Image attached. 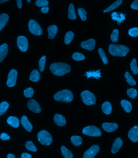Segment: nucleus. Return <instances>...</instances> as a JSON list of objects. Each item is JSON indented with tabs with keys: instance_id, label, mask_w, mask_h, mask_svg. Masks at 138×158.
I'll return each instance as SVG.
<instances>
[{
	"instance_id": "obj_33",
	"label": "nucleus",
	"mask_w": 138,
	"mask_h": 158,
	"mask_svg": "<svg viewBox=\"0 0 138 158\" xmlns=\"http://www.w3.org/2000/svg\"><path fill=\"white\" fill-rule=\"evenodd\" d=\"M127 94L129 98L131 99H135L136 98L138 95V92L137 90L133 88H131L128 89Z\"/></svg>"
},
{
	"instance_id": "obj_15",
	"label": "nucleus",
	"mask_w": 138,
	"mask_h": 158,
	"mask_svg": "<svg viewBox=\"0 0 138 158\" xmlns=\"http://www.w3.org/2000/svg\"><path fill=\"white\" fill-rule=\"evenodd\" d=\"M54 121L55 124L59 127H63L66 123L65 117L63 115L56 114L54 118Z\"/></svg>"
},
{
	"instance_id": "obj_35",
	"label": "nucleus",
	"mask_w": 138,
	"mask_h": 158,
	"mask_svg": "<svg viewBox=\"0 0 138 158\" xmlns=\"http://www.w3.org/2000/svg\"><path fill=\"white\" fill-rule=\"evenodd\" d=\"M9 107V104L7 102H3L0 104V116L6 113Z\"/></svg>"
},
{
	"instance_id": "obj_46",
	"label": "nucleus",
	"mask_w": 138,
	"mask_h": 158,
	"mask_svg": "<svg viewBox=\"0 0 138 158\" xmlns=\"http://www.w3.org/2000/svg\"><path fill=\"white\" fill-rule=\"evenodd\" d=\"M131 8L133 10H138V0H135L131 4Z\"/></svg>"
},
{
	"instance_id": "obj_7",
	"label": "nucleus",
	"mask_w": 138,
	"mask_h": 158,
	"mask_svg": "<svg viewBox=\"0 0 138 158\" xmlns=\"http://www.w3.org/2000/svg\"><path fill=\"white\" fill-rule=\"evenodd\" d=\"M30 31L33 34L37 36L42 35V31L41 27L36 21L30 20L28 23Z\"/></svg>"
},
{
	"instance_id": "obj_4",
	"label": "nucleus",
	"mask_w": 138,
	"mask_h": 158,
	"mask_svg": "<svg viewBox=\"0 0 138 158\" xmlns=\"http://www.w3.org/2000/svg\"><path fill=\"white\" fill-rule=\"evenodd\" d=\"M38 141L41 144L49 146L53 142L52 136L45 130L40 131L38 134Z\"/></svg>"
},
{
	"instance_id": "obj_43",
	"label": "nucleus",
	"mask_w": 138,
	"mask_h": 158,
	"mask_svg": "<svg viewBox=\"0 0 138 158\" xmlns=\"http://www.w3.org/2000/svg\"><path fill=\"white\" fill-rule=\"evenodd\" d=\"M35 4L38 7H45L49 5V2L47 0H37Z\"/></svg>"
},
{
	"instance_id": "obj_24",
	"label": "nucleus",
	"mask_w": 138,
	"mask_h": 158,
	"mask_svg": "<svg viewBox=\"0 0 138 158\" xmlns=\"http://www.w3.org/2000/svg\"><path fill=\"white\" fill-rule=\"evenodd\" d=\"M101 108L103 112L105 114H110L112 113V106L109 102H104L102 105Z\"/></svg>"
},
{
	"instance_id": "obj_48",
	"label": "nucleus",
	"mask_w": 138,
	"mask_h": 158,
	"mask_svg": "<svg viewBox=\"0 0 138 158\" xmlns=\"http://www.w3.org/2000/svg\"><path fill=\"white\" fill-rule=\"evenodd\" d=\"M41 11L42 13L46 14L48 12L49 8L48 7H42L41 9Z\"/></svg>"
},
{
	"instance_id": "obj_38",
	"label": "nucleus",
	"mask_w": 138,
	"mask_h": 158,
	"mask_svg": "<svg viewBox=\"0 0 138 158\" xmlns=\"http://www.w3.org/2000/svg\"><path fill=\"white\" fill-rule=\"evenodd\" d=\"M46 60V56H44L40 59L38 62V66H39L40 70L41 72H43L44 70Z\"/></svg>"
},
{
	"instance_id": "obj_28",
	"label": "nucleus",
	"mask_w": 138,
	"mask_h": 158,
	"mask_svg": "<svg viewBox=\"0 0 138 158\" xmlns=\"http://www.w3.org/2000/svg\"><path fill=\"white\" fill-rule=\"evenodd\" d=\"M68 17L69 19L73 20H75L77 19L74 6L73 4H70L69 5L68 8Z\"/></svg>"
},
{
	"instance_id": "obj_52",
	"label": "nucleus",
	"mask_w": 138,
	"mask_h": 158,
	"mask_svg": "<svg viewBox=\"0 0 138 158\" xmlns=\"http://www.w3.org/2000/svg\"><path fill=\"white\" fill-rule=\"evenodd\" d=\"M27 2H31V0H27Z\"/></svg>"
},
{
	"instance_id": "obj_31",
	"label": "nucleus",
	"mask_w": 138,
	"mask_h": 158,
	"mask_svg": "<svg viewBox=\"0 0 138 158\" xmlns=\"http://www.w3.org/2000/svg\"><path fill=\"white\" fill-rule=\"evenodd\" d=\"M61 151L63 156L65 158H73V155L71 152L64 146L61 147Z\"/></svg>"
},
{
	"instance_id": "obj_47",
	"label": "nucleus",
	"mask_w": 138,
	"mask_h": 158,
	"mask_svg": "<svg viewBox=\"0 0 138 158\" xmlns=\"http://www.w3.org/2000/svg\"><path fill=\"white\" fill-rule=\"evenodd\" d=\"M32 155L30 154L27 153L26 152H24L22 155V158H31Z\"/></svg>"
},
{
	"instance_id": "obj_23",
	"label": "nucleus",
	"mask_w": 138,
	"mask_h": 158,
	"mask_svg": "<svg viewBox=\"0 0 138 158\" xmlns=\"http://www.w3.org/2000/svg\"><path fill=\"white\" fill-rule=\"evenodd\" d=\"M125 15L122 13L119 14L116 12H113L112 14V19L114 21H117L118 24H120V23L124 21L126 19Z\"/></svg>"
},
{
	"instance_id": "obj_18",
	"label": "nucleus",
	"mask_w": 138,
	"mask_h": 158,
	"mask_svg": "<svg viewBox=\"0 0 138 158\" xmlns=\"http://www.w3.org/2000/svg\"><path fill=\"white\" fill-rule=\"evenodd\" d=\"M8 46L7 44H4L0 46V63H1L7 55Z\"/></svg>"
},
{
	"instance_id": "obj_34",
	"label": "nucleus",
	"mask_w": 138,
	"mask_h": 158,
	"mask_svg": "<svg viewBox=\"0 0 138 158\" xmlns=\"http://www.w3.org/2000/svg\"><path fill=\"white\" fill-rule=\"evenodd\" d=\"M25 147L28 151L33 152H36L37 151V148L32 141H27L25 143Z\"/></svg>"
},
{
	"instance_id": "obj_27",
	"label": "nucleus",
	"mask_w": 138,
	"mask_h": 158,
	"mask_svg": "<svg viewBox=\"0 0 138 158\" xmlns=\"http://www.w3.org/2000/svg\"><path fill=\"white\" fill-rule=\"evenodd\" d=\"M41 79L39 72L37 69H34L31 72L30 76V80L34 82H37Z\"/></svg>"
},
{
	"instance_id": "obj_20",
	"label": "nucleus",
	"mask_w": 138,
	"mask_h": 158,
	"mask_svg": "<svg viewBox=\"0 0 138 158\" xmlns=\"http://www.w3.org/2000/svg\"><path fill=\"white\" fill-rule=\"evenodd\" d=\"M48 31V38L50 40L53 39L57 33L58 27L56 25H51L47 28Z\"/></svg>"
},
{
	"instance_id": "obj_39",
	"label": "nucleus",
	"mask_w": 138,
	"mask_h": 158,
	"mask_svg": "<svg viewBox=\"0 0 138 158\" xmlns=\"http://www.w3.org/2000/svg\"><path fill=\"white\" fill-rule=\"evenodd\" d=\"M98 52L99 55L101 58L102 60L103 63L104 64H107L108 63V60L106 56L105 52L104 50H103L101 48H99L98 49Z\"/></svg>"
},
{
	"instance_id": "obj_5",
	"label": "nucleus",
	"mask_w": 138,
	"mask_h": 158,
	"mask_svg": "<svg viewBox=\"0 0 138 158\" xmlns=\"http://www.w3.org/2000/svg\"><path fill=\"white\" fill-rule=\"evenodd\" d=\"M81 97L83 103L88 106L93 105L96 103L95 96L91 92L86 90L81 93Z\"/></svg>"
},
{
	"instance_id": "obj_19",
	"label": "nucleus",
	"mask_w": 138,
	"mask_h": 158,
	"mask_svg": "<svg viewBox=\"0 0 138 158\" xmlns=\"http://www.w3.org/2000/svg\"><path fill=\"white\" fill-rule=\"evenodd\" d=\"M7 123L14 128H17L19 126L20 124V120L16 117L11 116L8 118Z\"/></svg>"
},
{
	"instance_id": "obj_6",
	"label": "nucleus",
	"mask_w": 138,
	"mask_h": 158,
	"mask_svg": "<svg viewBox=\"0 0 138 158\" xmlns=\"http://www.w3.org/2000/svg\"><path fill=\"white\" fill-rule=\"evenodd\" d=\"M82 133L92 137H99L101 135L100 129L94 126H89L83 129Z\"/></svg>"
},
{
	"instance_id": "obj_8",
	"label": "nucleus",
	"mask_w": 138,
	"mask_h": 158,
	"mask_svg": "<svg viewBox=\"0 0 138 158\" xmlns=\"http://www.w3.org/2000/svg\"><path fill=\"white\" fill-rule=\"evenodd\" d=\"M18 72L15 69H11L9 73L8 76L7 85L9 87H13L15 86L16 83Z\"/></svg>"
},
{
	"instance_id": "obj_21",
	"label": "nucleus",
	"mask_w": 138,
	"mask_h": 158,
	"mask_svg": "<svg viewBox=\"0 0 138 158\" xmlns=\"http://www.w3.org/2000/svg\"><path fill=\"white\" fill-rule=\"evenodd\" d=\"M9 20L8 15L6 14H2L0 15V31L2 30Z\"/></svg>"
},
{
	"instance_id": "obj_17",
	"label": "nucleus",
	"mask_w": 138,
	"mask_h": 158,
	"mask_svg": "<svg viewBox=\"0 0 138 158\" xmlns=\"http://www.w3.org/2000/svg\"><path fill=\"white\" fill-rule=\"evenodd\" d=\"M21 122L22 125L27 131L29 132H31L32 130L33 129V127L32 126L31 124L30 123L26 116H23L22 117L21 120Z\"/></svg>"
},
{
	"instance_id": "obj_11",
	"label": "nucleus",
	"mask_w": 138,
	"mask_h": 158,
	"mask_svg": "<svg viewBox=\"0 0 138 158\" xmlns=\"http://www.w3.org/2000/svg\"><path fill=\"white\" fill-rule=\"evenodd\" d=\"M28 107L30 111L35 113H39L41 112L39 104L34 99L30 100L28 102Z\"/></svg>"
},
{
	"instance_id": "obj_14",
	"label": "nucleus",
	"mask_w": 138,
	"mask_h": 158,
	"mask_svg": "<svg viewBox=\"0 0 138 158\" xmlns=\"http://www.w3.org/2000/svg\"><path fill=\"white\" fill-rule=\"evenodd\" d=\"M103 129L108 133L114 131L118 128V125L115 123H104L102 125Z\"/></svg>"
},
{
	"instance_id": "obj_10",
	"label": "nucleus",
	"mask_w": 138,
	"mask_h": 158,
	"mask_svg": "<svg viewBox=\"0 0 138 158\" xmlns=\"http://www.w3.org/2000/svg\"><path fill=\"white\" fill-rule=\"evenodd\" d=\"M100 150L99 146L94 145L90 147L89 149L84 153V158H94Z\"/></svg>"
},
{
	"instance_id": "obj_36",
	"label": "nucleus",
	"mask_w": 138,
	"mask_h": 158,
	"mask_svg": "<svg viewBox=\"0 0 138 158\" xmlns=\"http://www.w3.org/2000/svg\"><path fill=\"white\" fill-rule=\"evenodd\" d=\"M74 36V34L72 31L68 32L66 34L65 37V43L66 44H69L73 40Z\"/></svg>"
},
{
	"instance_id": "obj_9",
	"label": "nucleus",
	"mask_w": 138,
	"mask_h": 158,
	"mask_svg": "<svg viewBox=\"0 0 138 158\" xmlns=\"http://www.w3.org/2000/svg\"><path fill=\"white\" fill-rule=\"evenodd\" d=\"M17 45L20 51L26 52L28 48V40L24 36H19L17 38Z\"/></svg>"
},
{
	"instance_id": "obj_25",
	"label": "nucleus",
	"mask_w": 138,
	"mask_h": 158,
	"mask_svg": "<svg viewBox=\"0 0 138 158\" xmlns=\"http://www.w3.org/2000/svg\"><path fill=\"white\" fill-rule=\"evenodd\" d=\"M122 2H123L122 0H117L114 3L112 4L111 6H110L109 7L107 8V9L104 10V13H106L110 12L111 11L115 10V9L117 8L120 6L121 4L122 3Z\"/></svg>"
},
{
	"instance_id": "obj_50",
	"label": "nucleus",
	"mask_w": 138,
	"mask_h": 158,
	"mask_svg": "<svg viewBox=\"0 0 138 158\" xmlns=\"http://www.w3.org/2000/svg\"><path fill=\"white\" fill-rule=\"evenodd\" d=\"M7 158H15V156L12 154H9L7 156Z\"/></svg>"
},
{
	"instance_id": "obj_32",
	"label": "nucleus",
	"mask_w": 138,
	"mask_h": 158,
	"mask_svg": "<svg viewBox=\"0 0 138 158\" xmlns=\"http://www.w3.org/2000/svg\"><path fill=\"white\" fill-rule=\"evenodd\" d=\"M130 67H131L132 72L134 74L136 75L138 74V67L136 59H134L132 60L130 64Z\"/></svg>"
},
{
	"instance_id": "obj_45",
	"label": "nucleus",
	"mask_w": 138,
	"mask_h": 158,
	"mask_svg": "<svg viewBox=\"0 0 138 158\" xmlns=\"http://www.w3.org/2000/svg\"><path fill=\"white\" fill-rule=\"evenodd\" d=\"M0 138L3 141L9 140L10 139V136L8 135L6 133H1V135H0Z\"/></svg>"
},
{
	"instance_id": "obj_29",
	"label": "nucleus",
	"mask_w": 138,
	"mask_h": 158,
	"mask_svg": "<svg viewBox=\"0 0 138 158\" xmlns=\"http://www.w3.org/2000/svg\"><path fill=\"white\" fill-rule=\"evenodd\" d=\"M124 77L126 79V81L131 86H135L136 85V82L135 80L131 76V74L128 72H126L125 73Z\"/></svg>"
},
{
	"instance_id": "obj_12",
	"label": "nucleus",
	"mask_w": 138,
	"mask_h": 158,
	"mask_svg": "<svg viewBox=\"0 0 138 158\" xmlns=\"http://www.w3.org/2000/svg\"><path fill=\"white\" fill-rule=\"evenodd\" d=\"M128 138L133 142H138V126H135L129 131Z\"/></svg>"
},
{
	"instance_id": "obj_3",
	"label": "nucleus",
	"mask_w": 138,
	"mask_h": 158,
	"mask_svg": "<svg viewBox=\"0 0 138 158\" xmlns=\"http://www.w3.org/2000/svg\"><path fill=\"white\" fill-rule=\"evenodd\" d=\"M73 98V93L68 89L60 90L54 95V99L55 101L64 103L71 102Z\"/></svg>"
},
{
	"instance_id": "obj_44",
	"label": "nucleus",
	"mask_w": 138,
	"mask_h": 158,
	"mask_svg": "<svg viewBox=\"0 0 138 158\" xmlns=\"http://www.w3.org/2000/svg\"><path fill=\"white\" fill-rule=\"evenodd\" d=\"M128 34L131 37H138V28L135 27L130 29L128 31Z\"/></svg>"
},
{
	"instance_id": "obj_40",
	"label": "nucleus",
	"mask_w": 138,
	"mask_h": 158,
	"mask_svg": "<svg viewBox=\"0 0 138 158\" xmlns=\"http://www.w3.org/2000/svg\"><path fill=\"white\" fill-rule=\"evenodd\" d=\"M78 14L81 20L83 21H85L87 19L86 18V15H87V12L83 8L78 9Z\"/></svg>"
},
{
	"instance_id": "obj_2",
	"label": "nucleus",
	"mask_w": 138,
	"mask_h": 158,
	"mask_svg": "<svg viewBox=\"0 0 138 158\" xmlns=\"http://www.w3.org/2000/svg\"><path fill=\"white\" fill-rule=\"evenodd\" d=\"M109 54L114 56L124 57L129 52L127 47L124 45L110 44L109 46Z\"/></svg>"
},
{
	"instance_id": "obj_49",
	"label": "nucleus",
	"mask_w": 138,
	"mask_h": 158,
	"mask_svg": "<svg viewBox=\"0 0 138 158\" xmlns=\"http://www.w3.org/2000/svg\"><path fill=\"white\" fill-rule=\"evenodd\" d=\"M16 2L18 8L19 9L22 8V0H16Z\"/></svg>"
},
{
	"instance_id": "obj_13",
	"label": "nucleus",
	"mask_w": 138,
	"mask_h": 158,
	"mask_svg": "<svg viewBox=\"0 0 138 158\" xmlns=\"http://www.w3.org/2000/svg\"><path fill=\"white\" fill-rule=\"evenodd\" d=\"M95 45V41L93 39H91L87 41H82L81 44V46L82 48L89 51H93L94 50Z\"/></svg>"
},
{
	"instance_id": "obj_42",
	"label": "nucleus",
	"mask_w": 138,
	"mask_h": 158,
	"mask_svg": "<svg viewBox=\"0 0 138 158\" xmlns=\"http://www.w3.org/2000/svg\"><path fill=\"white\" fill-rule=\"evenodd\" d=\"M34 93V91L31 87L27 88L24 91V96L26 98H32L33 97Z\"/></svg>"
},
{
	"instance_id": "obj_30",
	"label": "nucleus",
	"mask_w": 138,
	"mask_h": 158,
	"mask_svg": "<svg viewBox=\"0 0 138 158\" xmlns=\"http://www.w3.org/2000/svg\"><path fill=\"white\" fill-rule=\"evenodd\" d=\"M72 143L74 146H79L82 143V138L79 136H73L71 138Z\"/></svg>"
},
{
	"instance_id": "obj_26",
	"label": "nucleus",
	"mask_w": 138,
	"mask_h": 158,
	"mask_svg": "<svg viewBox=\"0 0 138 158\" xmlns=\"http://www.w3.org/2000/svg\"><path fill=\"white\" fill-rule=\"evenodd\" d=\"M121 104L126 112L130 113L131 112L132 109V106L131 102L125 100H122L121 101Z\"/></svg>"
},
{
	"instance_id": "obj_37",
	"label": "nucleus",
	"mask_w": 138,
	"mask_h": 158,
	"mask_svg": "<svg viewBox=\"0 0 138 158\" xmlns=\"http://www.w3.org/2000/svg\"><path fill=\"white\" fill-rule=\"evenodd\" d=\"M119 30L117 29L113 30L111 35V39L112 42L116 43L118 41Z\"/></svg>"
},
{
	"instance_id": "obj_51",
	"label": "nucleus",
	"mask_w": 138,
	"mask_h": 158,
	"mask_svg": "<svg viewBox=\"0 0 138 158\" xmlns=\"http://www.w3.org/2000/svg\"><path fill=\"white\" fill-rule=\"evenodd\" d=\"M10 0H0V4L4 3V2H7Z\"/></svg>"
},
{
	"instance_id": "obj_41",
	"label": "nucleus",
	"mask_w": 138,
	"mask_h": 158,
	"mask_svg": "<svg viewBox=\"0 0 138 158\" xmlns=\"http://www.w3.org/2000/svg\"><path fill=\"white\" fill-rule=\"evenodd\" d=\"M73 59L76 61L83 60L85 59V56L82 53L75 52L73 54Z\"/></svg>"
},
{
	"instance_id": "obj_1",
	"label": "nucleus",
	"mask_w": 138,
	"mask_h": 158,
	"mask_svg": "<svg viewBox=\"0 0 138 158\" xmlns=\"http://www.w3.org/2000/svg\"><path fill=\"white\" fill-rule=\"evenodd\" d=\"M50 69L53 74L56 76H62L70 72L71 67L67 63H55L51 64Z\"/></svg>"
},
{
	"instance_id": "obj_16",
	"label": "nucleus",
	"mask_w": 138,
	"mask_h": 158,
	"mask_svg": "<svg viewBox=\"0 0 138 158\" xmlns=\"http://www.w3.org/2000/svg\"><path fill=\"white\" fill-rule=\"evenodd\" d=\"M123 144V142L120 138H118L115 140L113 142L112 148V152L113 154H115L118 152Z\"/></svg>"
},
{
	"instance_id": "obj_22",
	"label": "nucleus",
	"mask_w": 138,
	"mask_h": 158,
	"mask_svg": "<svg viewBox=\"0 0 138 158\" xmlns=\"http://www.w3.org/2000/svg\"><path fill=\"white\" fill-rule=\"evenodd\" d=\"M101 70V69H99L97 71L94 70L93 72L89 71V72H86V74H85V76H87V79L91 77H93V79H99L101 77V73L100 72Z\"/></svg>"
}]
</instances>
